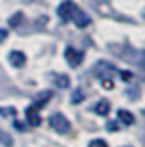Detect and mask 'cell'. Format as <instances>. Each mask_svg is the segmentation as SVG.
<instances>
[{"label":"cell","mask_w":145,"mask_h":147,"mask_svg":"<svg viewBox=\"0 0 145 147\" xmlns=\"http://www.w3.org/2000/svg\"><path fill=\"white\" fill-rule=\"evenodd\" d=\"M50 125H52V129L57 131L59 134H66V132H70V121H68L61 112H55V114L50 116Z\"/></svg>","instance_id":"obj_1"},{"label":"cell","mask_w":145,"mask_h":147,"mask_svg":"<svg viewBox=\"0 0 145 147\" xmlns=\"http://www.w3.org/2000/svg\"><path fill=\"white\" fill-rule=\"evenodd\" d=\"M74 9H75V4L70 2V0H66V2H62L61 6L57 7V15H59V18H61L62 22H68V20L72 18V13H74Z\"/></svg>","instance_id":"obj_2"},{"label":"cell","mask_w":145,"mask_h":147,"mask_svg":"<svg viewBox=\"0 0 145 147\" xmlns=\"http://www.w3.org/2000/svg\"><path fill=\"white\" fill-rule=\"evenodd\" d=\"M64 59L72 68H75V66L81 64V61H83V52H77L75 48H66L64 50Z\"/></svg>","instance_id":"obj_3"},{"label":"cell","mask_w":145,"mask_h":147,"mask_svg":"<svg viewBox=\"0 0 145 147\" xmlns=\"http://www.w3.org/2000/svg\"><path fill=\"white\" fill-rule=\"evenodd\" d=\"M72 18H74L75 26H79V28H87V26L90 24L88 15L83 11V9H79V7H75V9H74V13H72Z\"/></svg>","instance_id":"obj_4"},{"label":"cell","mask_w":145,"mask_h":147,"mask_svg":"<svg viewBox=\"0 0 145 147\" xmlns=\"http://www.w3.org/2000/svg\"><path fill=\"white\" fill-rule=\"evenodd\" d=\"M26 119H28V123H30L31 127H39V125H40L39 109L35 107V105H30V107L26 109Z\"/></svg>","instance_id":"obj_5"},{"label":"cell","mask_w":145,"mask_h":147,"mask_svg":"<svg viewBox=\"0 0 145 147\" xmlns=\"http://www.w3.org/2000/svg\"><path fill=\"white\" fill-rule=\"evenodd\" d=\"M9 61H11V64L15 68H22V66H24V63H26V55L22 53V52H17V50H15V52L9 53Z\"/></svg>","instance_id":"obj_6"},{"label":"cell","mask_w":145,"mask_h":147,"mask_svg":"<svg viewBox=\"0 0 145 147\" xmlns=\"http://www.w3.org/2000/svg\"><path fill=\"white\" fill-rule=\"evenodd\" d=\"M94 110H96V114H99V116H107V114L110 112V103H108L107 99H101V101L96 103Z\"/></svg>","instance_id":"obj_7"},{"label":"cell","mask_w":145,"mask_h":147,"mask_svg":"<svg viewBox=\"0 0 145 147\" xmlns=\"http://www.w3.org/2000/svg\"><path fill=\"white\" fill-rule=\"evenodd\" d=\"M117 119H119L123 125H132L134 123V116L129 110H117Z\"/></svg>","instance_id":"obj_8"},{"label":"cell","mask_w":145,"mask_h":147,"mask_svg":"<svg viewBox=\"0 0 145 147\" xmlns=\"http://www.w3.org/2000/svg\"><path fill=\"white\" fill-rule=\"evenodd\" d=\"M55 85L59 86V88H66V86L70 85V79H68V76L61 74V76H57V77H55Z\"/></svg>","instance_id":"obj_9"},{"label":"cell","mask_w":145,"mask_h":147,"mask_svg":"<svg viewBox=\"0 0 145 147\" xmlns=\"http://www.w3.org/2000/svg\"><path fill=\"white\" fill-rule=\"evenodd\" d=\"M22 18H24V15H22L20 11H17L15 15H11V18H9V26H11V28H17V26H20Z\"/></svg>","instance_id":"obj_10"},{"label":"cell","mask_w":145,"mask_h":147,"mask_svg":"<svg viewBox=\"0 0 145 147\" xmlns=\"http://www.w3.org/2000/svg\"><path fill=\"white\" fill-rule=\"evenodd\" d=\"M50 98H52V94H50V92H44V96H40V98L35 101L33 105H35L37 109H40V107H44V105H46V101H48Z\"/></svg>","instance_id":"obj_11"},{"label":"cell","mask_w":145,"mask_h":147,"mask_svg":"<svg viewBox=\"0 0 145 147\" xmlns=\"http://www.w3.org/2000/svg\"><path fill=\"white\" fill-rule=\"evenodd\" d=\"M0 142H2V144L6 145V147L13 145V140H11V138L7 136V134H6V132H4V131H0Z\"/></svg>","instance_id":"obj_12"},{"label":"cell","mask_w":145,"mask_h":147,"mask_svg":"<svg viewBox=\"0 0 145 147\" xmlns=\"http://www.w3.org/2000/svg\"><path fill=\"white\" fill-rule=\"evenodd\" d=\"M88 147H108V144L105 140H92L88 144Z\"/></svg>","instance_id":"obj_13"},{"label":"cell","mask_w":145,"mask_h":147,"mask_svg":"<svg viewBox=\"0 0 145 147\" xmlns=\"http://www.w3.org/2000/svg\"><path fill=\"white\" fill-rule=\"evenodd\" d=\"M85 96H83V92L81 90H75V94H74V98H72V103H79L81 99H83Z\"/></svg>","instance_id":"obj_14"},{"label":"cell","mask_w":145,"mask_h":147,"mask_svg":"<svg viewBox=\"0 0 145 147\" xmlns=\"http://www.w3.org/2000/svg\"><path fill=\"white\" fill-rule=\"evenodd\" d=\"M107 129H108V131H110V132H114V131H117V129H119V127H117V123H116V121H108Z\"/></svg>","instance_id":"obj_15"},{"label":"cell","mask_w":145,"mask_h":147,"mask_svg":"<svg viewBox=\"0 0 145 147\" xmlns=\"http://www.w3.org/2000/svg\"><path fill=\"white\" fill-rule=\"evenodd\" d=\"M119 76H121V79H123V81L132 79V74H130V72H119Z\"/></svg>","instance_id":"obj_16"},{"label":"cell","mask_w":145,"mask_h":147,"mask_svg":"<svg viewBox=\"0 0 145 147\" xmlns=\"http://www.w3.org/2000/svg\"><path fill=\"white\" fill-rule=\"evenodd\" d=\"M101 85L105 86V88H112V81L110 79H105V77H103V81H101Z\"/></svg>","instance_id":"obj_17"},{"label":"cell","mask_w":145,"mask_h":147,"mask_svg":"<svg viewBox=\"0 0 145 147\" xmlns=\"http://www.w3.org/2000/svg\"><path fill=\"white\" fill-rule=\"evenodd\" d=\"M6 39V30H0V42Z\"/></svg>","instance_id":"obj_18"}]
</instances>
